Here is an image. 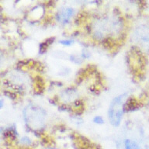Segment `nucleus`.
<instances>
[{
    "label": "nucleus",
    "mask_w": 149,
    "mask_h": 149,
    "mask_svg": "<svg viewBox=\"0 0 149 149\" xmlns=\"http://www.w3.org/2000/svg\"><path fill=\"white\" fill-rule=\"evenodd\" d=\"M127 94L123 93L117 97L114 98L110 103L108 110V116L109 121L113 126L117 127L120 125L122 117H123V112H124V102Z\"/></svg>",
    "instance_id": "obj_1"
},
{
    "label": "nucleus",
    "mask_w": 149,
    "mask_h": 149,
    "mask_svg": "<svg viewBox=\"0 0 149 149\" xmlns=\"http://www.w3.org/2000/svg\"><path fill=\"white\" fill-rule=\"evenodd\" d=\"M26 120L27 123L33 129H40L46 120V113L37 107H30L25 111Z\"/></svg>",
    "instance_id": "obj_2"
},
{
    "label": "nucleus",
    "mask_w": 149,
    "mask_h": 149,
    "mask_svg": "<svg viewBox=\"0 0 149 149\" xmlns=\"http://www.w3.org/2000/svg\"><path fill=\"white\" fill-rule=\"evenodd\" d=\"M135 39L141 46H149V30L147 27L138 28L135 32Z\"/></svg>",
    "instance_id": "obj_3"
},
{
    "label": "nucleus",
    "mask_w": 149,
    "mask_h": 149,
    "mask_svg": "<svg viewBox=\"0 0 149 149\" xmlns=\"http://www.w3.org/2000/svg\"><path fill=\"white\" fill-rule=\"evenodd\" d=\"M74 14V9L70 7H65L59 10L57 15V19L61 23H67L69 22Z\"/></svg>",
    "instance_id": "obj_4"
},
{
    "label": "nucleus",
    "mask_w": 149,
    "mask_h": 149,
    "mask_svg": "<svg viewBox=\"0 0 149 149\" xmlns=\"http://www.w3.org/2000/svg\"><path fill=\"white\" fill-rule=\"evenodd\" d=\"M124 148L125 149H141L140 145L137 142L131 141L130 139L126 140L124 142Z\"/></svg>",
    "instance_id": "obj_5"
},
{
    "label": "nucleus",
    "mask_w": 149,
    "mask_h": 149,
    "mask_svg": "<svg viewBox=\"0 0 149 149\" xmlns=\"http://www.w3.org/2000/svg\"><path fill=\"white\" fill-rule=\"evenodd\" d=\"M93 121H94V123H97V124H102V123H104V120H103V119L101 117V116H95L93 119Z\"/></svg>",
    "instance_id": "obj_6"
},
{
    "label": "nucleus",
    "mask_w": 149,
    "mask_h": 149,
    "mask_svg": "<svg viewBox=\"0 0 149 149\" xmlns=\"http://www.w3.org/2000/svg\"><path fill=\"white\" fill-rule=\"evenodd\" d=\"M60 43L63 45H66V46H69L71 44H72L73 41L69 40H61Z\"/></svg>",
    "instance_id": "obj_7"
},
{
    "label": "nucleus",
    "mask_w": 149,
    "mask_h": 149,
    "mask_svg": "<svg viewBox=\"0 0 149 149\" xmlns=\"http://www.w3.org/2000/svg\"><path fill=\"white\" fill-rule=\"evenodd\" d=\"M2 105H3V102H2V100H0V109L2 107Z\"/></svg>",
    "instance_id": "obj_8"
},
{
    "label": "nucleus",
    "mask_w": 149,
    "mask_h": 149,
    "mask_svg": "<svg viewBox=\"0 0 149 149\" xmlns=\"http://www.w3.org/2000/svg\"><path fill=\"white\" fill-rule=\"evenodd\" d=\"M44 149H55V148H44Z\"/></svg>",
    "instance_id": "obj_9"
}]
</instances>
